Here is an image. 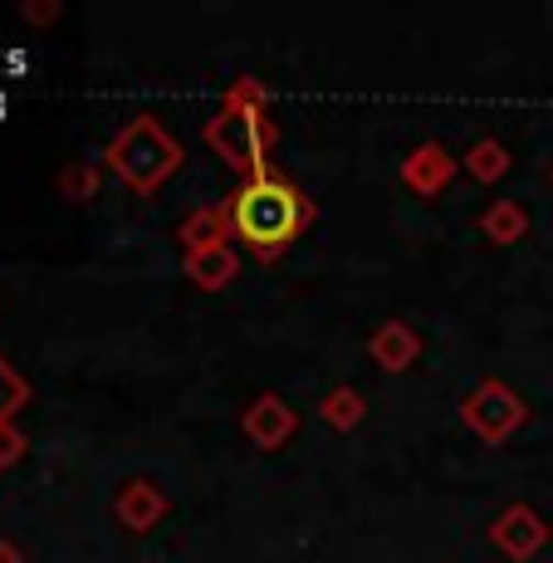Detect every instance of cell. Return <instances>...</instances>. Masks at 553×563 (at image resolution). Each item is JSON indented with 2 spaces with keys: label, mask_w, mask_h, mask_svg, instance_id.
<instances>
[{
  "label": "cell",
  "mask_w": 553,
  "mask_h": 563,
  "mask_svg": "<svg viewBox=\"0 0 553 563\" xmlns=\"http://www.w3.org/2000/svg\"><path fill=\"white\" fill-rule=\"evenodd\" d=\"M221 206H225V216H231L235 241L251 245L265 265H275V260L313 225V216H319L313 201L303 197L285 172H265V177L241 181Z\"/></svg>",
  "instance_id": "6da1fadb"
},
{
  "label": "cell",
  "mask_w": 553,
  "mask_h": 563,
  "mask_svg": "<svg viewBox=\"0 0 553 563\" xmlns=\"http://www.w3.org/2000/svg\"><path fill=\"white\" fill-rule=\"evenodd\" d=\"M241 431L251 437L255 451H285L299 431V411L279 393H255L241 411Z\"/></svg>",
  "instance_id": "8992f818"
},
{
  "label": "cell",
  "mask_w": 553,
  "mask_h": 563,
  "mask_svg": "<svg viewBox=\"0 0 553 563\" xmlns=\"http://www.w3.org/2000/svg\"><path fill=\"white\" fill-rule=\"evenodd\" d=\"M25 451H30L25 431H20L15 421H0V471H15V465L25 461Z\"/></svg>",
  "instance_id": "ac0fdd59"
},
{
  "label": "cell",
  "mask_w": 553,
  "mask_h": 563,
  "mask_svg": "<svg viewBox=\"0 0 553 563\" xmlns=\"http://www.w3.org/2000/svg\"><path fill=\"white\" fill-rule=\"evenodd\" d=\"M231 216H225V206H197V211L187 216V221L177 225V241H181V255H197V251H221V245H231Z\"/></svg>",
  "instance_id": "30bf717a"
},
{
  "label": "cell",
  "mask_w": 553,
  "mask_h": 563,
  "mask_svg": "<svg viewBox=\"0 0 553 563\" xmlns=\"http://www.w3.org/2000/svg\"><path fill=\"white\" fill-rule=\"evenodd\" d=\"M363 417H367V397L357 393V387L339 383V387H329V393H323V402H319V421H323L329 431L349 437V431L363 427Z\"/></svg>",
  "instance_id": "5bb4252c"
},
{
  "label": "cell",
  "mask_w": 553,
  "mask_h": 563,
  "mask_svg": "<svg viewBox=\"0 0 553 563\" xmlns=\"http://www.w3.org/2000/svg\"><path fill=\"white\" fill-rule=\"evenodd\" d=\"M461 421L485 441V446H505V441L529 421V402L505 383V377H480V383L461 397Z\"/></svg>",
  "instance_id": "277c9868"
},
{
  "label": "cell",
  "mask_w": 553,
  "mask_h": 563,
  "mask_svg": "<svg viewBox=\"0 0 553 563\" xmlns=\"http://www.w3.org/2000/svg\"><path fill=\"white\" fill-rule=\"evenodd\" d=\"M367 358H373L383 373H407V367H417L421 358V333L411 329L407 319H387L373 329V339H367Z\"/></svg>",
  "instance_id": "9c48e42d"
},
{
  "label": "cell",
  "mask_w": 553,
  "mask_h": 563,
  "mask_svg": "<svg viewBox=\"0 0 553 563\" xmlns=\"http://www.w3.org/2000/svg\"><path fill=\"white\" fill-rule=\"evenodd\" d=\"M397 177H402V187L411 191V197L431 201V197H441V191H446L455 177H461V157H451V147L431 137V143H417L402 157Z\"/></svg>",
  "instance_id": "52a82bcc"
},
{
  "label": "cell",
  "mask_w": 553,
  "mask_h": 563,
  "mask_svg": "<svg viewBox=\"0 0 553 563\" xmlns=\"http://www.w3.org/2000/svg\"><path fill=\"white\" fill-rule=\"evenodd\" d=\"M221 108H241V113H269V93L255 74H241L231 89L221 93Z\"/></svg>",
  "instance_id": "e0dca14e"
},
{
  "label": "cell",
  "mask_w": 553,
  "mask_h": 563,
  "mask_svg": "<svg viewBox=\"0 0 553 563\" xmlns=\"http://www.w3.org/2000/svg\"><path fill=\"white\" fill-rule=\"evenodd\" d=\"M549 187H553V167H549Z\"/></svg>",
  "instance_id": "44dd1931"
},
{
  "label": "cell",
  "mask_w": 553,
  "mask_h": 563,
  "mask_svg": "<svg viewBox=\"0 0 553 563\" xmlns=\"http://www.w3.org/2000/svg\"><path fill=\"white\" fill-rule=\"evenodd\" d=\"M475 231H480L490 245H500V251H505V245H519V241L529 235V211H524V206H519L515 197H500V201H490V206L480 211Z\"/></svg>",
  "instance_id": "7c38bea8"
},
{
  "label": "cell",
  "mask_w": 553,
  "mask_h": 563,
  "mask_svg": "<svg viewBox=\"0 0 553 563\" xmlns=\"http://www.w3.org/2000/svg\"><path fill=\"white\" fill-rule=\"evenodd\" d=\"M181 275H187L197 289H206V295H215V289L235 285V275H241V255H235V245H221V251L181 255Z\"/></svg>",
  "instance_id": "8fae6325"
},
{
  "label": "cell",
  "mask_w": 553,
  "mask_h": 563,
  "mask_svg": "<svg viewBox=\"0 0 553 563\" xmlns=\"http://www.w3.org/2000/svg\"><path fill=\"white\" fill-rule=\"evenodd\" d=\"M509 167H515V157H509V147L500 143V137H490V133L475 137L471 153L461 157V172L471 181H480V187H495V181H505Z\"/></svg>",
  "instance_id": "4fadbf2b"
},
{
  "label": "cell",
  "mask_w": 553,
  "mask_h": 563,
  "mask_svg": "<svg viewBox=\"0 0 553 563\" xmlns=\"http://www.w3.org/2000/svg\"><path fill=\"white\" fill-rule=\"evenodd\" d=\"M275 143H279V133H275V123H269V113L221 108V113L206 123V147H211L241 181L275 172Z\"/></svg>",
  "instance_id": "3957f363"
},
{
  "label": "cell",
  "mask_w": 553,
  "mask_h": 563,
  "mask_svg": "<svg viewBox=\"0 0 553 563\" xmlns=\"http://www.w3.org/2000/svg\"><path fill=\"white\" fill-rule=\"evenodd\" d=\"M20 15H25L30 25H54V20H59V0H30V5H20Z\"/></svg>",
  "instance_id": "d6986e66"
},
{
  "label": "cell",
  "mask_w": 553,
  "mask_h": 563,
  "mask_svg": "<svg viewBox=\"0 0 553 563\" xmlns=\"http://www.w3.org/2000/svg\"><path fill=\"white\" fill-rule=\"evenodd\" d=\"M485 539H490V544L500 549L509 563H534V559L549 549L553 525H549V519L539 515L529 500H515V505H505V510L490 519Z\"/></svg>",
  "instance_id": "5b68a950"
},
{
  "label": "cell",
  "mask_w": 553,
  "mask_h": 563,
  "mask_svg": "<svg viewBox=\"0 0 553 563\" xmlns=\"http://www.w3.org/2000/svg\"><path fill=\"white\" fill-rule=\"evenodd\" d=\"M0 563H25V549L15 539H0Z\"/></svg>",
  "instance_id": "ffe728a7"
},
{
  "label": "cell",
  "mask_w": 553,
  "mask_h": 563,
  "mask_svg": "<svg viewBox=\"0 0 553 563\" xmlns=\"http://www.w3.org/2000/svg\"><path fill=\"white\" fill-rule=\"evenodd\" d=\"M167 515H172L167 490H162L157 481H147V475H133V481H123L113 490V519L128 534H152Z\"/></svg>",
  "instance_id": "ba28073f"
},
{
  "label": "cell",
  "mask_w": 553,
  "mask_h": 563,
  "mask_svg": "<svg viewBox=\"0 0 553 563\" xmlns=\"http://www.w3.org/2000/svg\"><path fill=\"white\" fill-rule=\"evenodd\" d=\"M30 397H35V393H30V383L15 373V367H10L5 353H0V421H15L20 411L30 407Z\"/></svg>",
  "instance_id": "2e32d148"
},
{
  "label": "cell",
  "mask_w": 553,
  "mask_h": 563,
  "mask_svg": "<svg viewBox=\"0 0 553 563\" xmlns=\"http://www.w3.org/2000/svg\"><path fill=\"white\" fill-rule=\"evenodd\" d=\"M181 162H187L181 143L152 113L128 118L103 147V167L113 172L133 197H157V191L181 172Z\"/></svg>",
  "instance_id": "7a4b0ae2"
},
{
  "label": "cell",
  "mask_w": 553,
  "mask_h": 563,
  "mask_svg": "<svg viewBox=\"0 0 553 563\" xmlns=\"http://www.w3.org/2000/svg\"><path fill=\"white\" fill-rule=\"evenodd\" d=\"M103 162H69V167L59 172V197L64 201H93L103 187Z\"/></svg>",
  "instance_id": "9a60e30c"
}]
</instances>
